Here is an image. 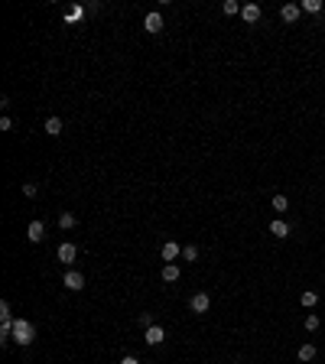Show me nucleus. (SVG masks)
Returning a JSON list of instances; mask_svg holds the SVG:
<instances>
[{
	"mask_svg": "<svg viewBox=\"0 0 325 364\" xmlns=\"http://www.w3.org/2000/svg\"><path fill=\"white\" fill-rule=\"evenodd\" d=\"M121 364H140V361H137L133 355H124V358H121Z\"/></svg>",
	"mask_w": 325,
	"mask_h": 364,
	"instance_id": "obj_27",
	"label": "nucleus"
},
{
	"mask_svg": "<svg viewBox=\"0 0 325 364\" xmlns=\"http://www.w3.org/2000/svg\"><path fill=\"white\" fill-rule=\"evenodd\" d=\"M182 257H186V260H199V247H195V244L182 247Z\"/></svg>",
	"mask_w": 325,
	"mask_h": 364,
	"instance_id": "obj_23",
	"label": "nucleus"
},
{
	"mask_svg": "<svg viewBox=\"0 0 325 364\" xmlns=\"http://www.w3.org/2000/svg\"><path fill=\"white\" fill-rule=\"evenodd\" d=\"M299 13H302L299 3H283V7H280V16H283L286 23H296V20H299Z\"/></svg>",
	"mask_w": 325,
	"mask_h": 364,
	"instance_id": "obj_8",
	"label": "nucleus"
},
{
	"mask_svg": "<svg viewBox=\"0 0 325 364\" xmlns=\"http://www.w3.org/2000/svg\"><path fill=\"white\" fill-rule=\"evenodd\" d=\"M221 13H225V16L241 13V3H238V0H225V3H221Z\"/></svg>",
	"mask_w": 325,
	"mask_h": 364,
	"instance_id": "obj_19",
	"label": "nucleus"
},
{
	"mask_svg": "<svg viewBox=\"0 0 325 364\" xmlns=\"http://www.w3.org/2000/svg\"><path fill=\"white\" fill-rule=\"evenodd\" d=\"M46 133L49 137H59L62 133V117H46Z\"/></svg>",
	"mask_w": 325,
	"mask_h": 364,
	"instance_id": "obj_12",
	"label": "nucleus"
},
{
	"mask_svg": "<svg viewBox=\"0 0 325 364\" xmlns=\"http://www.w3.org/2000/svg\"><path fill=\"white\" fill-rule=\"evenodd\" d=\"M270 205L280 211V215H283V211L289 208V199H286V195H280V192H277V195H273V202H270Z\"/></svg>",
	"mask_w": 325,
	"mask_h": 364,
	"instance_id": "obj_17",
	"label": "nucleus"
},
{
	"mask_svg": "<svg viewBox=\"0 0 325 364\" xmlns=\"http://www.w3.org/2000/svg\"><path fill=\"white\" fill-rule=\"evenodd\" d=\"M179 273H182V270H179L176 264H166V267H162V280H166V283H176Z\"/></svg>",
	"mask_w": 325,
	"mask_h": 364,
	"instance_id": "obj_15",
	"label": "nucleus"
},
{
	"mask_svg": "<svg viewBox=\"0 0 325 364\" xmlns=\"http://www.w3.org/2000/svg\"><path fill=\"white\" fill-rule=\"evenodd\" d=\"M33 338H36L33 322H30V319H16V322H13V341L20 345V348H26V345H33Z\"/></svg>",
	"mask_w": 325,
	"mask_h": 364,
	"instance_id": "obj_1",
	"label": "nucleus"
},
{
	"mask_svg": "<svg viewBox=\"0 0 325 364\" xmlns=\"http://www.w3.org/2000/svg\"><path fill=\"white\" fill-rule=\"evenodd\" d=\"M0 130H13V121H10V117H0Z\"/></svg>",
	"mask_w": 325,
	"mask_h": 364,
	"instance_id": "obj_26",
	"label": "nucleus"
},
{
	"mask_svg": "<svg viewBox=\"0 0 325 364\" xmlns=\"http://www.w3.org/2000/svg\"><path fill=\"white\" fill-rule=\"evenodd\" d=\"M189 309L199 312V316H202V312H208V309H211V296H208V293H195L192 299H189Z\"/></svg>",
	"mask_w": 325,
	"mask_h": 364,
	"instance_id": "obj_3",
	"label": "nucleus"
},
{
	"mask_svg": "<svg viewBox=\"0 0 325 364\" xmlns=\"http://www.w3.org/2000/svg\"><path fill=\"white\" fill-rule=\"evenodd\" d=\"M143 338H147V345H162V341H166V328H162V325H150Z\"/></svg>",
	"mask_w": 325,
	"mask_h": 364,
	"instance_id": "obj_6",
	"label": "nucleus"
},
{
	"mask_svg": "<svg viewBox=\"0 0 325 364\" xmlns=\"http://www.w3.org/2000/svg\"><path fill=\"white\" fill-rule=\"evenodd\" d=\"M299 7L306 10V13H319V10H322V0H302Z\"/></svg>",
	"mask_w": 325,
	"mask_h": 364,
	"instance_id": "obj_21",
	"label": "nucleus"
},
{
	"mask_svg": "<svg viewBox=\"0 0 325 364\" xmlns=\"http://www.w3.org/2000/svg\"><path fill=\"white\" fill-rule=\"evenodd\" d=\"M36 192H39V186H36V182H23V195H26V199H33Z\"/></svg>",
	"mask_w": 325,
	"mask_h": 364,
	"instance_id": "obj_25",
	"label": "nucleus"
},
{
	"mask_svg": "<svg viewBox=\"0 0 325 364\" xmlns=\"http://www.w3.org/2000/svg\"><path fill=\"white\" fill-rule=\"evenodd\" d=\"M296 358H299L302 364H306V361H312V358H316V345H309V341H306V345H299V351H296Z\"/></svg>",
	"mask_w": 325,
	"mask_h": 364,
	"instance_id": "obj_13",
	"label": "nucleus"
},
{
	"mask_svg": "<svg viewBox=\"0 0 325 364\" xmlns=\"http://www.w3.org/2000/svg\"><path fill=\"white\" fill-rule=\"evenodd\" d=\"M143 30H147L150 36L162 33V13H156V10H153V13H147V16H143Z\"/></svg>",
	"mask_w": 325,
	"mask_h": 364,
	"instance_id": "obj_4",
	"label": "nucleus"
},
{
	"mask_svg": "<svg viewBox=\"0 0 325 364\" xmlns=\"http://www.w3.org/2000/svg\"><path fill=\"white\" fill-rule=\"evenodd\" d=\"M62 286H69L72 293H78V289H85V277L78 270H65V277H62Z\"/></svg>",
	"mask_w": 325,
	"mask_h": 364,
	"instance_id": "obj_2",
	"label": "nucleus"
},
{
	"mask_svg": "<svg viewBox=\"0 0 325 364\" xmlns=\"http://www.w3.org/2000/svg\"><path fill=\"white\" fill-rule=\"evenodd\" d=\"M140 325H143V328L156 325V322H153V312H140Z\"/></svg>",
	"mask_w": 325,
	"mask_h": 364,
	"instance_id": "obj_24",
	"label": "nucleus"
},
{
	"mask_svg": "<svg viewBox=\"0 0 325 364\" xmlns=\"http://www.w3.org/2000/svg\"><path fill=\"white\" fill-rule=\"evenodd\" d=\"M299 302H302V309H316V306H319V293H312V289H306V293L299 296Z\"/></svg>",
	"mask_w": 325,
	"mask_h": 364,
	"instance_id": "obj_14",
	"label": "nucleus"
},
{
	"mask_svg": "<svg viewBox=\"0 0 325 364\" xmlns=\"http://www.w3.org/2000/svg\"><path fill=\"white\" fill-rule=\"evenodd\" d=\"M319 325H322V322H319L316 312H306V332H319Z\"/></svg>",
	"mask_w": 325,
	"mask_h": 364,
	"instance_id": "obj_20",
	"label": "nucleus"
},
{
	"mask_svg": "<svg viewBox=\"0 0 325 364\" xmlns=\"http://www.w3.org/2000/svg\"><path fill=\"white\" fill-rule=\"evenodd\" d=\"M0 322H16L13 312H10V302H7V299L0 302Z\"/></svg>",
	"mask_w": 325,
	"mask_h": 364,
	"instance_id": "obj_22",
	"label": "nucleus"
},
{
	"mask_svg": "<svg viewBox=\"0 0 325 364\" xmlns=\"http://www.w3.org/2000/svg\"><path fill=\"white\" fill-rule=\"evenodd\" d=\"M75 221H78V218L72 215V211H62V215H59V228H62V231H69V228H75Z\"/></svg>",
	"mask_w": 325,
	"mask_h": 364,
	"instance_id": "obj_16",
	"label": "nucleus"
},
{
	"mask_svg": "<svg viewBox=\"0 0 325 364\" xmlns=\"http://www.w3.org/2000/svg\"><path fill=\"white\" fill-rule=\"evenodd\" d=\"M81 16H85V7H72L69 13H65V23L72 26V23H78V20H81Z\"/></svg>",
	"mask_w": 325,
	"mask_h": 364,
	"instance_id": "obj_18",
	"label": "nucleus"
},
{
	"mask_svg": "<svg viewBox=\"0 0 325 364\" xmlns=\"http://www.w3.org/2000/svg\"><path fill=\"white\" fill-rule=\"evenodd\" d=\"M160 257L166 260V264H176V257H182V247H179L176 241H166V244H162V250H160Z\"/></svg>",
	"mask_w": 325,
	"mask_h": 364,
	"instance_id": "obj_5",
	"label": "nucleus"
},
{
	"mask_svg": "<svg viewBox=\"0 0 325 364\" xmlns=\"http://www.w3.org/2000/svg\"><path fill=\"white\" fill-rule=\"evenodd\" d=\"M55 254H59V260H62V264L72 267V260L78 257V250H75V244H69V241H65V244H59V250H55Z\"/></svg>",
	"mask_w": 325,
	"mask_h": 364,
	"instance_id": "obj_7",
	"label": "nucleus"
},
{
	"mask_svg": "<svg viewBox=\"0 0 325 364\" xmlns=\"http://www.w3.org/2000/svg\"><path fill=\"white\" fill-rule=\"evenodd\" d=\"M270 234H277L280 241H283V238H289V225L283 221V218H277V221H270Z\"/></svg>",
	"mask_w": 325,
	"mask_h": 364,
	"instance_id": "obj_11",
	"label": "nucleus"
},
{
	"mask_svg": "<svg viewBox=\"0 0 325 364\" xmlns=\"http://www.w3.org/2000/svg\"><path fill=\"white\" fill-rule=\"evenodd\" d=\"M241 16H244V23H257V20H260V3H244V7H241Z\"/></svg>",
	"mask_w": 325,
	"mask_h": 364,
	"instance_id": "obj_10",
	"label": "nucleus"
},
{
	"mask_svg": "<svg viewBox=\"0 0 325 364\" xmlns=\"http://www.w3.org/2000/svg\"><path fill=\"white\" fill-rule=\"evenodd\" d=\"M26 238H30L33 244H39V241L46 238V225H42V221H30V228H26Z\"/></svg>",
	"mask_w": 325,
	"mask_h": 364,
	"instance_id": "obj_9",
	"label": "nucleus"
}]
</instances>
